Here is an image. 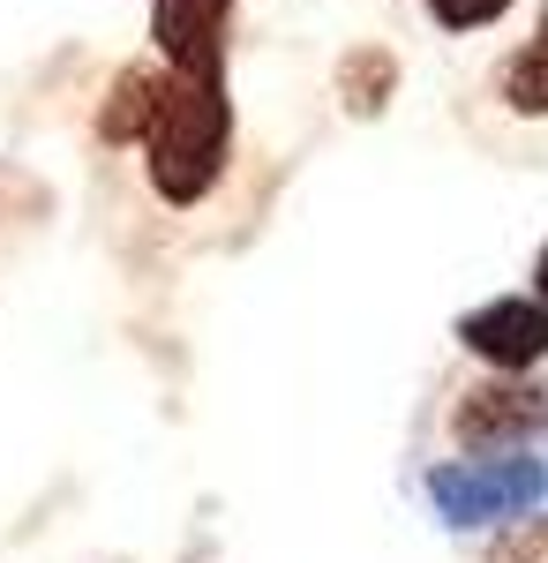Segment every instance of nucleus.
Returning <instances> with one entry per match:
<instances>
[{"mask_svg":"<svg viewBox=\"0 0 548 563\" xmlns=\"http://www.w3.org/2000/svg\"><path fill=\"white\" fill-rule=\"evenodd\" d=\"M233 158V98L226 76H158V106H151V129H143V166L151 188L166 196L173 211H196L226 180Z\"/></svg>","mask_w":548,"mask_h":563,"instance_id":"nucleus-1","label":"nucleus"},{"mask_svg":"<svg viewBox=\"0 0 548 563\" xmlns=\"http://www.w3.org/2000/svg\"><path fill=\"white\" fill-rule=\"evenodd\" d=\"M504 106H511V113H526V121H541V113H548V15H541V31L511 53V68H504Z\"/></svg>","mask_w":548,"mask_h":563,"instance_id":"nucleus-8","label":"nucleus"},{"mask_svg":"<svg viewBox=\"0 0 548 563\" xmlns=\"http://www.w3.org/2000/svg\"><path fill=\"white\" fill-rule=\"evenodd\" d=\"M241 0H151V38L173 76H226V23Z\"/></svg>","mask_w":548,"mask_h":563,"instance_id":"nucleus-5","label":"nucleus"},{"mask_svg":"<svg viewBox=\"0 0 548 563\" xmlns=\"http://www.w3.org/2000/svg\"><path fill=\"white\" fill-rule=\"evenodd\" d=\"M504 8H518V0H428V15H436L443 31H481V23H496Z\"/></svg>","mask_w":548,"mask_h":563,"instance_id":"nucleus-10","label":"nucleus"},{"mask_svg":"<svg viewBox=\"0 0 548 563\" xmlns=\"http://www.w3.org/2000/svg\"><path fill=\"white\" fill-rule=\"evenodd\" d=\"M489 563H548V519H511L496 533Z\"/></svg>","mask_w":548,"mask_h":563,"instance_id":"nucleus-9","label":"nucleus"},{"mask_svg":"<svg viewBox=\"0 0 548 563\" xmlns=\"http://www.w3.org/2000/svg\"><path fill=\"white\" fill-rule=\"evenodd\" d=\"M428 504L436 519L459 526V533H481V526H511L526 511L548 504V466L526 459V451H489V459H451L428 474Z\"/></svg>","mask_w":548,"mask_h":563,"instance_id":"nucleus-2","label":"nucleus"},{"mask_svg":"<svg viewBox=\"0 0 548 563\" xmlns=\"http://www.w3.org/2000/svg\"><path fill=\"white\" fill-rule=\"evenodd\" d=\"M534 286H541V301H548V249H541V263H534Z\"/></svg>","mask_w":548,"mask_h":563,"instance_id":"nucleus-11","label":"nucleus"},{"mask_svg":"<svg viewBox=\"0 0 548 563\" xmlns=\"http://www.w3.org/2000/svg\"><path fill=\"white\" fill-rule=\"evenodd\" d=\"M151 106H158V68H121L113 90H106V106H98V135L106 143H143Z\"/></svg>","mask_w":548,"mask_h":563,"instance_id":"nucleus-6","label":"nucleus"},{"mask_svg":"<svg viewBox=\"0 0 548 563\" xmlns=\"http://www.w3.org/2000/svg\"><path fill=\"white\" fill-rule=\"evenodd\" d=\"M459 346L473 361H489L496 376H526L534 361H548V301H489L459 316Z\"/></svg>","mask_w":548,"mask_h":563,"instance_id":"nucleus-4","label":"nucleus"},{"mask_svg":"<svg viewBox=\"0 0 548 563\" xmlns=\"http://www.w3.org/2000/svg\"><path fill=\"white\" fill-rule=\"evenodd\" d=\"M391 90H398V60L383 53V45H361V53H346V68H338V98H346V113H383L391 106Z\"/></svg>","mask_w":548,"mask_h":563,"instance_id":"nucleus-7","label":"nucleus"},{"mask_svg":"<svg viewBox=\"0 0 548 563\" xmlns=\"http://www.w3.org/2000/svg\"><path fill=\"white\" fill-rule=\"evenodd\" d=\"M451 435H459L473 459L518 451V443L548 435V390L541 384H481V390H465L459 413H451Z\"/></svg>","mask_w":548,"mask_h":563,"instance_id":"nucleus-3","label":"nucleus"}]
</instances>
